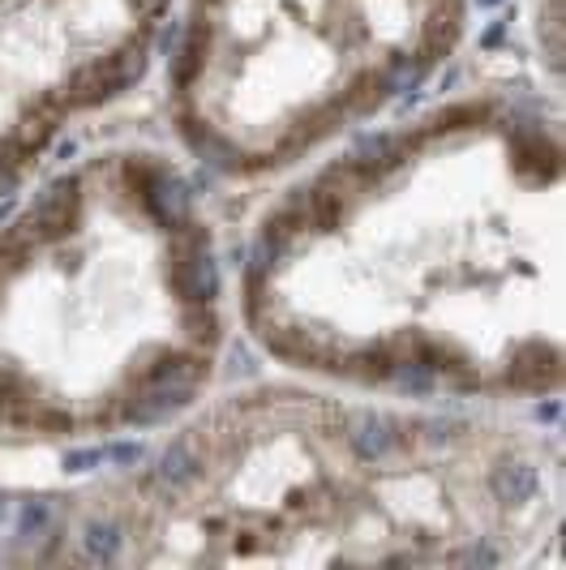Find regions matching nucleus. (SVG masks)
I'll return each instance as SVG.
<instances>
[{"label": "nucleus", "mask_w": 566, "mask_h": 570, "mask_svg": "<svg viewBox=\"0 0 566 570\" xmlns=\"http://www.w3.org/2000/svg\"><path fill=\"white\" fill-rule=\"evenodd\" d=\"M142 202H146V210L164 224V228H176V224H185L189 219V185L180 180V176H172L168 168H159L150 176V185L142 189Z\"/></svg>", "instance_id": "nucleus-5"}, {"label": "nucleus", "mask_w": 566, "mask_h": 570, "mask_svg": "<svg viewBox=\"0 0 566 570\" xmlns=\"http://www.w3.org/2000/svg\"><path fill=\"white\" fill-rule=\"evenodd\" d=\"M0 511H4V507H0Z\"/></svg>", "instance_id": "nucleus-22"}, {"label": "nucleus", "mask_w": 566, "mask_h": 570, "mask_svg": "<svg viewBox=\"0 0 566 570\" xmlns=\"http://www.w3.org/2000/svg\"><path fill=\"white\" fill-rule=\"evenodd\" d=\"M86 553H90L95 562H113L116 553H120V528L95 519V523L86 528Z\"/></svg>", "instance_id": "nucleus-14"}, {"label": "nucleus", "mask_w": 566, "mask_h": 570, "mask_svg": "<svg viewBox=\"0 0 566 570\" xmlns=\"http://www.w3.org/2000/svg\"><path fill=\"white\" fill-rule=\"evenodd\" d=\"M198 476V455H194V442H172L168 451L155 463V485L164 493H180Z\"/></svg>", "instance_id": "nucleus-8"}, {"label": "nucleus", "mask_w": 566, "mask_h": 570, "mask_svg": "<svg viewBox=\"0 0 566 570\" xmlns=\"http://www.w3.org/2000/svg\"><path fill=\"white\" fill-rule=\"evenodd\" d=\"M30 254H35V249H30L18 232H13V228L4 232V236H0V284H4V279H13V275L27 266Z\"/></svg>", "instance_id": "nucleus-16"}, {"label": "nucleus", "mask_w": 566, "mask_h": 570, "mask_svg": "<svg viewBox=\"0 0 566 570\" xmlns=\"http://www.w3.org/2000/svg\"><path fill=\"white\" fill-rule=\"evenodd\" d=\"M134 4V13L138 18H155V13H164L168 9V0H129Z\"/></svg>", "instance_id": "nucleus-21"}, {"label": "nucleus", "mask_w": 566, "mask_h": 570, "mask_svg": "<svg viewBox=\"0 0 566 570\" xmlns=\"http://www.w3.org/2000/svg\"><path fill=\"white\" fill-rule=\"evenodd\" d=\"M348 442H352V451L361 459H382L399 446V433L382 416H357L348 425Z\"/></svg>", "instance_id": "nucleus-9"}, {"label": "nucleus", "mask_w": 566, "mask_h": 570, "mask_svg": "<svg viewBox=\"0 0 566 570\" xmlns=\"http://www.w3.org/2000/svg\"><path fill=\"white\" fill-rule=\"evenodd\" d=\"M125 185H129V194L134 198H142V189L150 185V176L159 171V164H150V159H125Z\"/></svg>", "instance_id": "nucleus-20"}, {"label": "nucleus", "mask_w": 566, "mask_h": 570, "mask_svg": "<svg viewBox=\"0 0 566 570\" xmlns=\"http://www.w3.org/2000/svg\"><path fill=\"white\" fill-rule=\"evenodd\" d=\"M168 284H172V292H176V301H180V305H189V301H211V305H215L219 271H215L211 245L189 249V254H172Z\"/></svg>", "instance_id": "nucleus-4"}, {"label": "nucleus", "mask_w": 566, "mask_h": 570, "mask_svg": "<svg viewBox=\"0 0 566 570\" xmlns=\"http://www.w3.org/2000/svg\"><path fill=\"white\" fill-rule=\"evenodd\" d=\"M421 73H424L421 60H396V65L382 73V86H387V95H391V90H408V86L421 82Z\"/></svg>", "instance_id": "nucleus-18"}, {"label": "nucleus", "mask_w": 566, "mask_h": 570, "mask_svg": "<svg viewBox=\"0 0 566 570\" xmlns=\"http://www.w3.org/2000/svg\"><path fill=\"white\" fill-rule=\"evenodd\" d=\"M558 382V356L540 352V347H524L507 365V386L515 391H549Z\"/></svg>", "instance_id": "nucleus-6"}, {"label": "nucleus", "mask_w": 566, "mask_h": 570, "mask_svg": "<svg viewBox=\"0 0 566 570\" xmlns=\"http://www.w3.org/2000/svg\"><path fill=\"white\" fill-rule=\"evenodd\" d=\"M52 134H57V120H48V116H39V112H22V125H18V134H13V138H18V142L27 146L30 155H35V150H43V146L52 142Z\"/></svg>", "instance_id": "nucleus-15"}, {"label": "nucleus", "mask_w": 566, "mask_h": 570, "mask_svg": "<svg viewBox=\"0 0 566 570\" xmlns=\"http://www.w3.org/2000/svg\"><path fill=\"white\" fill-rule=\"evenodd\" d=\"M194 382H176V377H142L129 391V400H120V421L125 425H159L176 416L185 403L194 400Z\"/></svg>", "instance_id": "nucleus-3"}, {"label": "nucleus", "mask_w": 566, "mask_h": 570, "mask_svg": "<svg viewBox=\"0 0 566 570\" xmlns=\"http://www.w3.org/2000/svg\"><path fill=\"white\" fill-rule=\"evenodd\" d=\"M533 489H537V472L528 463H502L494 472V493L502 502H524V498H533Z\"/></svg>", "instance_id": "nucleus-13"}, {"label": "nucleus", "mask_w": 566, "mask_h": 570, "mask_svg": "<svg viewBox=\"0 0 566 570\" xmlns=\"http://www.w3.org/2000/svg\"><path fill=\"white\" fill-rule=\"evenodd\" d=\"M78 219H82V194H78V180L65 176V180H52V185L39 194V202L13 224V232L27 240L30 249H39V245H48V240L69 236V232L78 228Z\"/></svg>", "instance_id": "nucleus-2"}, {"label": "nucleus", "mask_w": 566, "mask_h": 570, "mask_svg": "<svg viewBox=\"0 0 566 570\" xmlns=\"http://www.w3.org/2000/svg\"><path fill=\"white\" fill-rule=\"evenodd\" d=\"M180 331H185V340L194 343L198 352H211L215 343H219V314H215V305L211 301H189V305H180Z\"/></svg>", "instance_id": "nucleus-11"}, {"label": "nucleus", "mask_w": 566, "mask_h": 570, "mask_svg": "<svg viewBox=\"0 0 566 570\" xmlns=\"http://www.w3.org/2000/svg\"><path fill=\"white\" fill-rule=\"evenodd\" d=\"M52 519H57V507L52 502H27L22 507V519H18V532L22 537H39V532H52Z\"/></svg>", "instance_id": "nucleus-17"}, {"label": "nucleus", "mask_w": 566, "mask_h": 570, "mask_svg": "<svg viewBox=\"0 0 566 570\" xmlns=\"http://www.w3.org/2000/svg\"><path fill=\"white\" fill-rule=\"evenodd\" d=\"M146 73V52L142 48H120L113 57H99L74 69V78L65 82V95H69V108H95L104 99L120 95L125 86H134Z\"/></svg>", "instance_id": "nucleus-1"}, {"label": "nucleus", "mask_w": 566, "mask_h": 570, "mask_svg": "<svg viewBox=\"0 0 566 570\" xmlns=\"http://www.w3.org/2000/svg\"><path fill=\"white\" fill-rule=\"evenodd\" d=\"M352 202L348 194L340 189H331L326 180H313L310 185V224H313V236H322V232H335L348 219V210H352Z\"/></svg>", "instance_id": "nucleus-10"}, {"label": "nucleus", "mask_w": 566, "mask_h": 570, "mask_svg": "<svg viewBox=\"0 0 566 570\" xmlns=\"http://www.w3.org/2000/svg\"><path fill=\"white\" fill-rule=\"evenodd\" d=\"M481 120H489V104H451L438 116H429L421 134L424 138H438V134H455V129H472Z\"/></svg>", "instance_id": "nucleus-12"}, {"label": "nucleus", "mask_w": 566, "mask_h": 570, "mask_svg": "<svg viewBox=\"0 0 566 570\" xmlns=\"http://www.w3.org/2000/svg\"><path fill=\"white\" fill-rule=\"evenodd\" d=\"M211 39H215V22H202V18H194V27L185 30V43H180V52L172 57V82H176V86L198 82V73L206 69Z\"/></svg>", "instance_id": "nucleus-7"}, {"label": "nucleus", "mask_w": 566, "mask_h": 570, "mask_svg": "<svg viewBox=\"0 0 566 570\" xmlns=\"http://www.w3.org/2000/svg\"><path fill=\"white\" fill-rule=\"evenodd\" d=\"M0 287H4V284H0Z\"/></svg>", "instance_id": "nucleus-23"}, {"label": "nucleus", "mask_w": 566, "mask_h": 570, "mask_svg": "<svg viewBox=\"0 0 566 570\" xmlns=\"http://www.w3.org/2000/svg\"><path fill=\"white\" fill-rule=\"evenodd\" d=\"M18 403H27V386H22V377L9 370V365H0V421H4Z\"/></svg>", "instance_id": "nucleus-19"}]
</instances>
